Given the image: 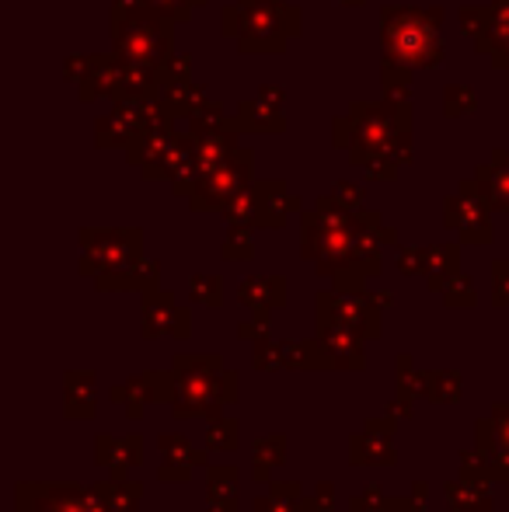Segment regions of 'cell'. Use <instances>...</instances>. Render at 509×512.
<instances>
[{
    "label": "cell",
    "mask_w": 509,
    "mask_h": 512,
    "mask_svg": "<svg viewBox=\"0 0 509 512\" xmlns=\"http://www.w3.org/2000/svg\"><path fill=\"white\" fill-rule=\"evenodd\" d=\"M112 53L143 70H161L175 56V18L147 0H112Z\"/></svg>",
    "instance_id": "1"
},
{
    "label": "cell",
    "mask_w": 509,
    "mask_h": 512,
    "mask_svg": "<svg viewBox=\"0 0 509 512\" xmlns=\"http://www.w3.org/2000/svg\"><path fill=\"white\" fill-rule=\"evenodd\" d=\"M412 133V105L353 102L342 119L332 122V147L349 150V161L363 168L374 157H391L398 136Z\"/></svg>",
    "instance_id": "2"
},
{
    "label": "cell",
    "mask_w": 509,
    "mask_h": 512,
    "mask_svg": "<svg viewBox=\"0 0 509 512\" xmlns=\"http://www.w3.org/2000/svg\"><path fill=\"white\" fill-rule=\"evenodd\" d=\"M356 234H360V223L353 209L335 203L332 192L318 196V203L300 213V258L332 279L353 262Z\"/></svg>",
    "instance_id": "3"
},
{
    "label": "cell",
    "mask_w": 509,
    "mask_h": 512,
    "mask_svg": "<svg viewBox=\"0 0 509 512\" xmlns=\"http://www.w3.org/2000/svg\"><path fill=\"white\" fill-rule=\"evenodd\" d=\"M300 28L304 14L286 0H238L220 14V35L238 42L241 53H283Z\"/></svg>",
    "instance_id": "4"
},
{
    "label": "cell",
    "mask_w": 509,
    "mask_h": 512,
    "mask_svg": "<svg viewBox=\"0 0 509 512\" xmlns=\"http://www.w3.org/2000/svg\"><path fill=\"white\" fill-rule=\"evenodd\" d=\"M171 370L178 377V401L171 405L178 422L224 415V408L234 405L241 394L238 370L224 366V359L217 356H175Z\"/></svg>",
    "instance_id": "5"
},
{
    "label": "cell",
    "mask_w": 509,
    "mask_h": 512,
    "mask_svg": "<svg viewBox=\"0 0 509 512\" xmlns=\"http://www.w3.org/2000/svg\"><path fill=\"white\" fill-rule=\"evenodd\" d=\"M440 7H391L381 11L384 56L405 63L412 70H436L447 60V46L440 39Z\"/></svg>",
    "instance_id": "6"
},
{
    "label": "cell",
    "mask_w": 509,
    "mask_h": 512,
    "mask_svg": "<svg viewBox=\"0 0 509 512\" xmlns=\"http://www.w3.org/2000/svg\"><path fill=\"white\" fill-rule=\"evenodd\" d=\"M143 258V230L140 227H116V230H81V276L98 279L109 269H126V265Z\"/></svg>",
    "instance_id": "7"
},
{
    "label": "cell",
    "mask_w": 509,
    "mask_h": 512,
    "mask_svg": "<svg viewBox=\"0 0 509 512\" xmlns=\"http://www.w3.org/2000/svg\"><path fill=\"white\" fill-rule=\"evenodd\" d=\"M314 317L318 324H339V328H349L356 335L370 338H381L384 324V310L370 300V293H339V290H325L318 293L314 300Z\"/></svg>",
    "instance_id": "8"
},
{
    "label": "cell",
    "mask_w": 509,
    "mask_h": 512,
    "mask_svg": "<svg viewBox=\"0 0 509 512\" xmlns=\"http://www.w3.org/2000/svg\"><path fill=\"white\" fill-rule=\"evenodd\" d=\"M252 171H255V154L248 147H238L196 192L189 196V206L196 213H220L234 196L252 185Z\"/></svg>",
    "instance_id": "9"
},
{
    "label": "cell",
    "mask_w": 509,
    "mask_h": 512,
    "mask_svg": "<svg viewBox=\"0 0 509 512\" xmlns=\"http://www.w3.org/2000/svg\"><path fill=\"white\" fill-rule=\"evenodd\" d=\"M443 223L461 237V244H492V206L478 192L475 178H464L454 196L443 199Z\"/></svg>",
    "instance_id": "10"
},
{
    "label": "cell",
    "mask_w": 509,
    "mask_h": 512,
    "mask_svg": "<svg viewBox=\"0 0 509 512\" xmlns=\"http://www.w3.org/2000/svg\"><path fill=\"white\" fill-rule=\"evenodd\" d=\"M91 488L74 481H21L14 488V509L18 512H84L91 506Z\"/></svg>",
    "instance_id": "11"
},
{
    "label": "cell",
    "mask_w": 509,
    "mask_h": 512,
    "mask_svg": "<svg viewBox=\"0 0 509 512\" xmlns=\"http://www.w3.org/2000/svg\"><path fill=\"white\" fill-rule=\"evenodd\" d=\"M140 335L147 342H157V338L171 335L178 342L192 335V314L185 307L175 304V293L164 290H150L143 293V317H140Z\"/></svg>",
    "instance_id": "12"
},
{
    "label": "cell",
    "mask_w": 509,
    "mask_h": 512,
    "mask_svg": "<svg viewBox=\"0 0 509 512\" xmlns=\"http://www.w3.org/2000/svg\"><path fill=\"white\" fill-rule=\"evenodd\" d=\"M394 429L398 418L377 415L363 422V429L349 439V460L353 467H394L398 464V450H394Z\"/></svg>",
    "instance_id": "13"
},
{
    "label": "cell",
    "mask_w": 509,
    "mask_h": 512,
    "mask_svg": "<svg viewBox=\"0 0 509 512\" xmlns=\"http://www.w3.org/2000/svg\"><path fill=\"white\" fill-rule=\"evenodd\" d=\"M325 359V370H363L367 366V338L339 324H318L314 335Z\"/></svg>",
    "instance_id": "14"
},
{
    "label": "cell",
    "mask_w": 509,
    "mask_h": 512,
    "mask_svg": "<svg viewBox=\"0 0 509 512\" xmlns=\"http://www.w3.org/2000/svg\"><path fill=\"white\" fill-rule=\"evenodd\" d=\"M157 450H161V467H157V478L171 481V485H185L192 478L196 467L206 464V453L210 450H196L189 436H178V432H164L157 436Z\"/></svg>",
    "instance_id": "15"
},
{
    "label": "cell",
    "mask_w": 509,
    "mask_h": 512,
    "mask_svg": "<svg viewBox=\"0 0 509 512\" xmlns=\"http://www.w3.org/2000/svg\"><path fill=\"white\" fill-rule=\"evenodd\" d=\"M252 199H255V230H283L290 213H300L304 203L300 196L286 192V182H255L252 185Z\"/></svg>",
    "instance_id": "16"
},
{
    "label": "cell",
    "mask_w": 509,
    "mask_h": 512,
    "mask_svg": "<svg viewBox=\"0 0 509 512\" xmlns=\"http://www.w3.org/2000/svg\"><path fill=\"white\" fill-rule=\"evenodd\" d=\"M119 81H123V60L116 53H91L88 74L77 84V95H81V102H98V98H112L116 102Z\"/></svg>",
    "instance_id": "17"
},
{
    "label": "cell",
    "mask_w": 509,
    "mask_h": 512,
    "mask_svg": "<svg viewBox=\"0 0 509 512\" xmlns=\"http://www.w3.org/2000/svg\"><path fill=\"white\" fill-rule=\"evenodd\" d=\"M95 464L112 471V478H129L133 467L143 464V436H102L95 439Z\"/></svg>",
    "instance_id": "18"
},
{
    "label": "cell",
    "mask_w": 509,
    "mask_h": 512,
    "mask_svg": "<svg viewBox=\"0 0 509 512\" xmlns=\"http://www.w3.org/2000/svg\"><path fill=\"white\" fill-rule=\"evenodd\" d=\"M161 283V265L154 258H140V262L126 265V269H109L95 279V286L102 293H150Z\"/></svg>",
    "instance_id": "19"
},
{
    "label": "cell",
    "mask_w": 509,
    "mask_h": 512,
    "mask_svg": "<svg viewBox=\"0 0 509 512\" xmlns=\"http://www.w3.org/2000/svg\"><path fill=\"white\" fill-rule=\"evenodd\" d=\"M98 415V391L95 370H67L63 373V418L70 422H88Z\"/></svg>",
    "instance_id": "20"
},
{
    "label": "cell",
    "mask_w": 509,
    "mask_h": 512,
    "mask_svg": "<svg viewBox=\"0 0 509 512\" xmlns=\"http://www.w3.org/2000/svg\"><path fill=\"white\" fill-rule=\"evenodd\" d=\"M475 185L492 213H509V150H492L489 161L475 168Z\"/></svg>",
    "instance_id": "21"
},
{
    "label": "cell",
    "mask_w": 509,
    "mask_h": 512,
    "mask_svg": "<svg viewBox=\"0 0 509 512\" xmlns=\"http://www.w3.org/2000/svg\"><path fill=\"white\" fill-rule=\"evenodd\" d=\"M238 300L252 314H272L286 307V279L283 276H248L238 286Z\"/></svg>",
    "instance_id": "22"
},
{
    "label": "cell",
    "mask_w": 509,
    "mask_h": 512,
    "mask_svg": "<svg viewBox=\"0 0 509 512\" xmlns=\"http://www.w3.org/2000/svg\"><path fill=\"white\" fill-rule=\"evenodd\" d=\"M461 272V244H429L426 248V269L422 279L433 293H443V286Z\"/></svg>",
    "instance_id": "23"
},
{
    "label": "cell",
    "mask_w": 509,
    "mask_h": 512,
    "mask_svg": "<svg viewBox=\"0 0 509 512\" xmlns=\"http://www.w3.org/2000/svg\"><path fill=\"white\" fill-rule=\"evenodd\" d=\"M91 492H95V499L102 502L105 512H140L143 481L109 478V481H95V485H91Z\"/></svg>",
    "instance_id": "24"
},
{
    "label": "cell",
    "mask_w": 509,
    "mask_h": 512,
    "mask_svg": "<svg viewBox=\"0 0 509 512\" xmlns=\"http://www.w3.org/2000/svg\"><path fill=\"white\" fill-rule=\"evenodd\" d=\"M238 122H241L245 133H283L286 129L283 105H272L258 95L238 102Z\"/></svg>",
    "instance_id": "25"
},
{
    "label": "cell",
    "mask_w": 509,
    "mask_h": 512,
    "mask_svg": "<svg viewBox=\"0 0 509 512\" xmlns=\"http://www.w3.org/2000/svg\"><path fill=\"white\" fill-rule=\"evenodd\" d=\"M443 495L454 512H492V488L471 485L464 478L443 481Z\"/></svg>",
    "instance_id": "26"
},
{
    "label": "cell",
    "mask_w": 509,
    "mask_h": 512,
    "mask_svg": "<svg viewBox=\"0 0 509 512\" xmlns=\"http://www.w3.org/2000/svg\"><path fill=\"white\" fill-rule=\"evenodd\" d=\"M255 453V471L252 478L262 481V485H269L272 481V471H276L279 464L286 460V436L283 432H272V436H262L258 443L252 446Z\"/></svg>",
    "instance_id": "27"
},
{
    "label": "cell",
    "mask_w": 509,
    "mask_h": 512,
    "mask_svg": "<svg viewBox=\"0 0 509 512\" xmlns=\"http://www.w3.org/2000/svg\"><path fill=\"white\" fill-rule=\"evenodd\" d=\"M109 398L116 401V405H123L126 415L133 418V422H140L147 405H154V398H150V387H147V377H143V373H140V377H126L123 384H116Z\"/></svg>",
    "instance_id": "28"
},
{
    "label": "cell",
    "mask_w": 509,
    "mask_h": 512,
    "mask_svg": "<svg viewBox=\"0 0 509 512\" xmlns=\"http://www.w3.org/2000/svg\"><path fill=\"white\" fill-rule=\"evenodd\" d=\"M220 129H241V122H238V115H224V108L213 102V98L189 115L192 136H210V133H220ZM241 133H245V129H241Z\"/></svg>",
    "instance_id": "29"
},
{
    "label": "cell",
    "mask_w": 509,
    "mask_h": 512,
    "mask_svg": "<svg viewBox=\"0 0 509 512\" xmlns=\"http://www.w3.org/2000/svg\"><path fill=\"white\" fill-rule=\"evenodd\" d=\"M349 509L353 512H415L412 499H394L381 485H370V488H363L360 495H353Z\"/></svg>",
    "instance_id": "30"
},
{
    "label": "cell",
    "mask_w": 509,
    "mask_h": 512,
    "mask_svg": "<svg viewBox=\"0 0 509 512\" xmlns=\"http://www.w3.org/2000/svg\"><path fill=\"white\" fill-rule=\"evenodd\" d=\"M161 98L171 105V112L189 119L199 105L210 102V91H206L203 84H196V81H185V84H175V88H161Z\"/></svg>",
    "instance_id": "31"
},
{
    "label": "cell",
    "mask_w": 509,
    "mask_h": 512,
    "mask_svg": "<svg viewBox=\"0 0 509 512\" xmlns=\"http://www.w3.org/2000/svg\"><path fill=\"white\" fill-rule=\"evenodd\" d=\"M241 446V422L238 418L217 415L206 425V450L213 453H234Z\"/></svg>",
    "instance_id": "32"
},
{
    "label": "cell",
    "mask_w": 509,
    "mask_h": 512,
    "mask_svg": "<svg viewBox=\"0 0 509 512\" xmlns=\"http://www.w3.org/2000/svg\"><path fill=\"white\" fill-rule=\"evenodd\" d=\"M220 255H224L227 262H252L255 258V227H248V223H231L224 244H220Z\"/></svg>",
    "instance_id": "33"
},
{
    "label": "cell",
    "mask_w": 509,
    "mask_h": 512,
    "mask_svg": "<svg viewBox=\"0 0 509 512\" xmlns=\"http://www.w3.org/2000/svg\"><path fill=\"white\" fill-rule=\"evenodd\" d=\"M464 394V380L457 370H429V401L433 405H457Z\"/></svg>",
    "instance_id": "34"
},
{
    "label": "cell",
    "mask_w": 509,
    "mask_h": 512,
    "mask_svg": "<svg viewBox=\"0 0 509 512\" xmlns=\"http://www.w3.org/2000/svg\"><path fill=\"white\" fill-rule=\"evenodd\" d=\"M238 481H241V474H238V467L234 464H213L210 471H206V492H210V499H227V502H238Z\"/></svg>",
    "instance_id": "35"
},
{
    "label": "cell",
    "mask_w": 509,
    "mask_h": 512,
    "mask_svg": "<svg viewBox=\"0 0 509 512\" xmlns=\"http://www.w3.org/2000/svg\"><path fill=\"white\" fill-rule=\"evenodd\" d=\"M398 391L412 394L415 401L429 398V370H419L408 352H405V356H398Z\"/></svg>",
    "instance_id": "36"
},
{
    "label": "cell",
    "mask_w": 509,
    "mask_h": 512,
    "mask_svg": "<svg viewBox=\"0 0 509 512\" xmlns=\"http://www.w3.org/2000/svg\"><path fill=\"white\" fill-rule=\"evenodd\" d=\"M457 460H461V478L471 481V485H482V488H492L496 485V474H492L489 460H485V453L478 450H461L457 453Z\"/></svg>",
    "instance_id": "37"
},
{
    "label": "cell",
    "mask_w": 509,
    "mask_h": 512,
    "mask_svg": "<svg viewBox=\"0 0 509 512\" xmlns=\"http://www.w3.org/2000/svg\"><path fill=\"white\" fill-rule=\"evenodd\" d=\"M143 377H147V387H150V398H154V405H175L178 401V377L175 370H143Z\"/></svg>",
    "instance_id": "38"
},
{
    "label": "cell",
    "mask_w": 509,
    "mask_h": 512,
    "mask_svg": "<svg viewBox=\"0 0 509 512\" xmlns=\"http://www.w3.org/2000/svg\"><path fill=\"white\" fill-rule=\"evenodd\" d=\"M475 108H478V98L468 84H447V88H443V115H447V119H461V115L475 112Z\"/></svg>",
    "instance_id": "39"
},
{
    "label": "cell",
    "mask_w": 509,
    "mask_h": 512,
    "mask_svg": "<svg viewBox=\"0 0 509 512\" xmlns=\"http://www.w3.org/2000/svg\"><path fill=\"white\" fill-rule=\"evenodd\" d=\"M189 293H192V304L220 307L224 304V279L220 276H192Z\"/></svg>",
    "instance_id": "40"
},
{
    "label": "cell",
    "mask_w": 509,
    "mask_h": 512,
    "mask_svg": "<svg viewBox=\"0 0 509 512\" xmlns=\"http://www.w3.org/2000/svg\"><path fill=\"white\" fill-rule=\"evenodd\" d=\"M440 297H443V304H447V307H457V310H461V307H475V304H478L475 283H471V279L464 276V272H457V276L450 279L447 286H443Z\"/></svg>",
    "instance_id": "41"
},
{
    "label": "cell",
    "mask_w": 509,
    "mask_h": 512,
    "mask_svg": "<svg viewBox=\"0 0 509 512\" xmlns=\"http://www.w3.org/2000/svg\"><path fill=\"white\" fill-rule=\"evenodd\" d=\"M192 81V56H171L161 70H157V84L161 88H175V84H185Z\"/></svg>",
    "instance_id": "42"
},
{
    "label": "cell",
    "mask_w": 509,
    "mask_h": 512,
    "mask_svg": "<svg viewBox=\"0 0 509 512\" xmlns=\"http://www.w3.org/2000/svg\"><path fill=\"white\" fill-rule=\"evenodd\" d=\"M269 495L283 502V506H293V509L307 512L304 509L307 495H304V485H300V481H269Z\"/></svg>",
    "instance_id": "43"
},
{
    "label": "cell",
    "mask_w": 509,
    "mask_h": 512,
    "mask_svg": "<svg viewBox=\"0 0 509 512\" xmlns=\"http://www.w3.org/2000/svg\"><path fill=\"white\" fill-rule=\"evenodd\" d=\"M492 307H509V258L492 262Z\"/></svg>",
    "instance_id": "44"
},
{
    "label": "cell",
    "mask_w": 509,
    "mask_h": 512,
    "mask_svg": "<svg viewBox=\"0 0 509 512\" xmlns=\"http://www.w3.org/2000/svg\"><path fill=\"white\" fill-rule=\"evenodd\" d=\"M489 7H461V14H457V18H461V32L468 35V39H478V35L485 32V28H489Z\"/></svg>",
    "instance_id": "45"
},
{
    "label": "cell",
    "mask_w": 509,
    "mask_h": 512,
    "mask_svg": "<svg viewBox=\"0 0 509 512\" xmlns=\"http://www.w3.org/2000/svg\"><path fill=\"white\" fill-rule=\"evenodd\" d=\"M394 269L401 276H422V269H426V248H398Z\"/></svg>",
    "instance_id": "46"
},
{
    "label": "cell",
    "mask_w": 509,
    "mask_h": 512,
    "mask_svg": "<svg viewBox=\"0 0 509 512\" xmlns=\"http://www.w3.org/2000/svg\"><path fill=\"white\" fill-rule=\"evenodd\" d=\"M398 161H391V157H374V161L363 164V178L367 182H394L398 178Z\"/></svg>",
    "instance_id": "47"
},
{
    "label": "cell",
    "mask_w": 509,
    "mask_h": 512,
    "mask_svg": "<svg viewBox=\"0 0 509 512\" xmlns=\"http://www.w3.org/2000/svg\"><path fill=\"white\" fill-rule=\"evenodd\" d=\"M304 509L307 512H335V485L332 481H318L314 495H307Z\"/></svg>",
    "instance_id": "48"
},
{
    "label": "cell",
    "mask_w": 509,
    "mask_h": 512,
    "mask_svg": "<svg viewBox=\"0 0 509 512\" xmlns=\"http://www.w3.org/2000/svg\"><path fill=\"white\" fill-rule=\"evenodd\" d=\"M147 4H154L157 11H164L175 21H189L192 11H196L199 4H206V0H147Z\"/></svg>",
    "instance_id": "49"
},
{
    "label": "cell",
    "mask_w": 509,
    "mask_h": 512,
    "mask_svg": "<svg viewBox=\"0 0 509 512\" xmlns=\"http://www.w3.org/2000/svg\"><path fill=\"white\" fill-rule=\"evenodd\" d=\"M269 317L272 314H252V321L238 324V338L241 342H262V338H269Z\"/></svg>",
    "instance_id": "50"
},
{
    "label": "cell",
    "mask_w": 509,
    "mask_h": 512,
    "mask_svg": "<svg viewBox=\"0 0 509 512\" xmlns=\"http://www.w3.org/2000/svg\"><path fill=\"white\" fill-rule=\"evenodd\" d=\"M332 196H335V203L353 209V213H356V209H363V189H360V185H353V182H335Z\"/></svg>",
    "instance_id": "51"
},
{
    "label": "cell",
    "mask_w": 509,
    "mask_h": 512,
    "mask_svg": "<svg viewBox=\"0 0 509 512\" xmlns=\"http://www.w3.org/2000/svg\"><path fill=\"white\" fill-rule=\"evenodd\" d=\"M492 429L503 446H509V405H492Z\"/></svg>",
    "instance_id": "52"
},
{
    "label": "cell",
    "mask_w": 509,
    "mask_h": 512,
    "mask_svg": "<svg viewBox=\"0 0 509 512\" xmlns=\"http://www.w3.org/2000/svg\"><path fill=\"white\" fill-rule=\"evenodd\" d=\"M84 74H88V56H67V63H63V77L74 81V84H81Z\"/></svg>",
    "instance_id": "53"
},
{
    "label": "cell",
    "mask_w": 509,
    "mask_h": 512,
    "mask_svg": "<svg viewBox=\"0 0 509 512\" xmlns=\"http://www.w3.org/2000/svg\"><path fill=\"white\" fill-rule=\"evenodd\" d=\"M412 405H415V398L412 394H401L398 391V398L387 405V415H394V418H412Z\"/></svg>",
    "instance_id": "54"
},
{
    "label": "cell",
    "mask_w": 509,
    "mask_h": 512,
    "mask_svg": "<svg viewBox=\"0 0 509 512\" xmlns=\"http://www.w3.org/2000/svg\"><path fill=\"white\" fill-rule=\"evenodd\" d=\"M255 512H300V509L283 506V502L272 499V495H262V499H255Z\"/></svg>",
    "instance_id": "55"
},
{
    "label": "cell",
    "mask_w": 509,
    "mask_h": 512,
    "mask_svg": "<svg viewBox=\"0 0 509 512\" xmlns=\"http://www.w3.org/2000/svg\"><path fill=\"white\" fill-rule=\"evenodd\" d=\"M426 499H429V485H426V481H415V485H412V506H415V512H426Z\"/></svg>",
    "instance_id": "56"
},
{
    "label": "cell",
    "mask_w": 509,
    "mask_h": 512,
    "mask_svg": "<svg viewBox=\"0 0 509 512\" xmlns=\"http://www.w3.org/2000/svg\"><path fill=\"white\" fill-rule=\"evenodd\" d=\"M206 512H238V502H227V499H206Z\"/></svg>",
    "instance_id": "57"
},
{
    "label": "cell",
    "mask_w": 509,
    "mask_h": 512,
    "mask_svg": "<svg viewBox=\"0 0 509 512\" xmlns=\"http://www.w3.org/2000/svg\"><path fill=\"white\" fill-rule=\"evenodd\" d=\"M370 300H374V304L381 307V310L394 307V293H391V290H377V293H370Z\"/></svg>",
    "instance_id": "58"
},
{
    "label": "cell",
    "mask_w": 509,
    "mask_h": 512,
    "mask_svg": "<svg viewBox=\"0 0 509 512\" xmlns=\"http://www.w3.org/2000/svg\"><path fill=\"white\" fill-rule=\"evenodd\" d=\"M492 67H496V70H509V42H506L503 49H499L496 56H492Z\"/></svg>",
    "instance_id": "59"
},
{
    "label": "cell",
    "mask_w": 509,
    "mask_h": 512,
    "mask_svg": "<svg viewBox=\"0 0 509 512\" xmlns=\"http://www.w3.org/2000/svg\"><path fill=\"white\" fill-rule=\"evenodd\" d=\"M335 4H342V7H363L367 0H335Z\"/></svg>",
    "instance_id": "60"
},
{
    "label": "cell",
    "mask_w": 509,
    "mask_h": 512,
    "mask_svg": "<svg viewBox=\"0 0 509 512\" xmlns=\"http://www.w3.org/2000/svg\"><path fill=\"white\" fill-rule=\"evenodd\" d=\"M91 495H95V492H91ZM84 512H105V509H102V502H98V499H91V506Z\"/></svg>",
    "instance_id": "61"
},
{
    "label": "cell",
    "mask_w": 509,
    "mask_h": 512,
    "mask_svg": "<svg viewBox=\"0 0 509 512\" xmlns=\"http://www.w3.org/2000/svg\"><path fill=\"white\" fill-rule=\"evenodd\" d=\"M509 74V70H506ZM506 115H509V88H506ZM506 129H509V119H506Z\"/></svg>",
    "instance_id": "62"
},
{
    "label": "cell",
    "mask_w": 509,
    "mask_h": 512,
    "mask_svg": "<svg viewBox=\"0 0 509 512\" xmlns=\"http://www.w3.org/2000/svg\"><path fill=\"white\" fill-rule=\"evenodd\" d=\"M506 488H509V481H506Z\"/></svg>",
    "instance_id": "63"
}]
</instances>
